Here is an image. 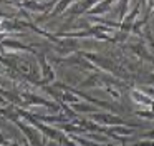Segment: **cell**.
I'll return each mask as SVG.
<instances>
[{
  "label": "cell",
  "instance_id": "cell-1",
  "mask_svg": "<svg viewBox=\"0 0 154 146\" xmlns=\"http://www.w3.org/2000/svg\"><path fill=\"white\" fill-rule=\"evenodd\" d=\"M78 53H80L85 60H88V62H90L98 71H106V73H109V75H116V76H121V78L126 76L124 71L121 70V66H118L113 60L106 58L104 55L93 53V52H78Z\"/></svg>",
  "mask_w": 154,
  "mask_h": 146
},
{
  "label": "cell",
  "instance_id": "cell-12",
  "mask_svg": "<svg viewBox=\"0 0 154 146\" xmlns=\"http://www.w3.org/2000/svg\"><path fill=\"white\" fill-rule=\"evenodd\" d=\"M71 110H73L75 113H88V115H93V113L100 111V110H98V106L90 105V103H86V101L75 103V105H71Z\"/></svg>",
  "mask_w": 154,
  "mask_h": 146
},
{
  "label": "cell",
  "instance_id": "cell-11",
  "mask_svg": "<svg viewBox=\"0 0 154 146\" xmlns=\"http://www.w3.org/2000/svg\"><path fill=\"white\" fill-rule=\"evenodd\" d=\"M93 5H94V2H75L73 5L70 7V8H71V18L80 17V15H86L88 10H90Z\"/></svg>",
  "mask_w": 154,
  "mask_h": 146
},
{
  "label": "cell",
  "instance_id": "cell-14",
  "mask_svg": "<svg viewBox=\"0 0 154 146\" xmlns=\"http://www.w3.org/2000/svg\"><path fill=\"white\" fill-rule=\"evenodd\" d=\"M136 113L137 116H139V118H144V119H154V113L151 111H146V110H137V111H134Z\"/></svg>",
  "mask_w": 154,
  "mask_h": 146
},
{
  "label": "cell",
  "instance_id": "cell-15",
  "mask_svg": "<svg viewBox=\"0 0 154 146\" xmlns=\"http://www.w3.org/2000/svg\"><path fill=\"white\" fill-rule=\"evenodd\" d=\"M131 146H154V139H143V141H137Z\"/></svg>",
  "mask_w": 154,
  "mask_h": 146
},
{
  "label": "cell",
  "instance_id": "cell-8",
  "mask_svg": "<svg viewBox=\"0 0 154 146\" xmlns=\"http://www.w3.org/2000/svg\"><path fill=\"white\" fill-rule=\"evenodd\" d=\"M141 7H143V5L137 2L136 5L131 8V12L126 13V17H124V18L119 22V32L126 33V35H129V33L133 32V27H134V23H136V18H137V15H139Z\"/></svg>",
  "mask_w": 154,
  "mask_h": 146
},
{
  "label": "cell",
  "instance_id": "cell-7",
  "mask_svg": "<svg viewBox=\"0 0 154 146\" xmlns=\"http://www.w3.org/2000/svg\"><path fill=\"white\" fill-rule=\"evenodd\" d=\"M0 50L2 52H23V53H33V55H37V52H35V48L32 45H27V43H22L18 42V40L15 38H10V36H7V38L4 40V42L0 43Z\"/></svg>",
  "mask_w": 154,
  "mask_h": 146
},
{
  "label": "cell",
  "instance_id": "cell-3",
  "mask_svg": "<svg viewBox=\"0 0 154 146\" xmlns=\"http://www.w3.org/2000/svg\"><path fill=\"white\" fill-rule=\"evenodd\" d=\"M91 121L98 123L100 126H104V128H111V126H131V128H136L139 126L137 123H128L124 121L121 116L114 115V113H106V111H98L93 113V115H88Z\"/></svg>",
  "mask_w": 154,
  "mask_h": 146
},
{
  "label": "cell",
  "instance_id": "cell-6",
  "mask_svg": "<svg viewBox=\"0 0 154 146\" xmlns=\"http://www.w3.org/2000/svg\"><path fill=\"white\" fill-rule=\"evenodd\" d=\"M55 3L57 2H30V0H27V2H14L12 5L18 7L20 10H30V12H35V13H50L51 8L55 7Z\"/></svg>",
  "mask_w": 154,
  "mask_h": 146
},
{
  "label": "cell",
  "instance_id": "cell-13",
  "mask_svg": "<svg viewBox=\"0 0 154 146\" xmlns=\"http://www.w3.org/2000/svg\"><path fill=\"white\" fill-rule=\"evenodd\" d=\"M71 5H73V2H68V0H66V2H57V3H55V7L51 8V12L48 13V15L42 17V18H38V20L42 22V20L48 18V17H57V15H60V13H63L65 10H68Z\"/></svg>",
  "mask_w": 154,
  "mask_h": 146
},
{
  "label": "cell",
  "instance_id": "cell-10",
  "mask_svg": "<svg viewBox=\"0 0 154 146\" xmlns=\"http://www.w3.org/2000/svg\"><path fill=\"white\" fill-rule=\"evenodd\" d=\"M111 7H113V2H109V0H106V2H94V5L88 10L86 17L90 18V17H96V15H104V13H108L111 10Z\"/></svg>",
  "mask_w": 154,
  "mask_h": 146
},
{
  "label": "cell",
  "instance_id": "cell-20",
  "mask_svg": "<svg viewBox=\"0 0 154 146\" xmlns=\"http://www.w3.org/2000/svg\"><path fill=\"white\" fill-rule=\"evenodd\" d=\"M0 75H4V70H2V66H0Z\"/></svg>",
  "mask_w": 154,
  "mask_h": 146
},
{
  "label": "cell",
  "instance_id": "cell-17",
  "mask_svg": "<svg viewBox=\"0 0 154 146\" xmlns=\"http://www.w3.org/2000/svg\"><path fill=\"white\" fill-rule=\"evenodd\" d=\"M143 138L144 139H154V129H149V131L143 133Z\"/></svg>",
  "mask_w": 154,
  "mask_h": 146
},
{
  "label": "cell",
  "instance_id": "cell-9",
  "mask_svg": "<svg viewBox=\"0 0 154 146\" xmlns=\"http://www.w3.org/2000/svg\"><path fill=\"white\" fill-rule=\"evenodd\" d=\"M129 96L136 105H141V108H144V106L151 108V105H152L151 95H146L141 88H129Z\"/></svg>",
  "mask_w": 154,
  "mask_h": 146
},
{
  "label": "cell",
  "instance_id": "cell-16",
  "mask_svg": "<svg viewBox=\"0 0 154 146\" xmlns=\"http://www.w3.org/2000/svg\"><path fill=\"white\" fill-rule=\"evenodd\" d=\"M8 144H10V141H8L7 136L4 135V131L0 129V146H8Z\"/></svg>",
  "mask_w": 154,
  "mask_h": 146
},
{
  "label": "cell",
  "instance_id": "cell-18",
  "mask_svg": "<svg viewBox=\"0 0 154 146\" xmlns=\"http://www.w3.org/2000/svg\"><path fill=\"white\" fill-rule=\"evenodd\" d=\"M5 38H7V35H4V33H0V43L4 42V40H5Z\"/></svg>",
  "mask_w": 154,
  "mask_h": 146
},
{
  "label": "cell",
  "instance_id": "cell-5",
  "mask_svg": "<svg viewBox=\"0 0 154 146\" xmlns=\"http://www.w3.org/2000/svg\"><path fill=\"white\" fill-rule=\"evenodd\" d=\"M37 60H38V66H40V73H42V86H47L50 85V83L55 81V70L51 68V65L48 63V58L45 56V53H37Z\"/></svg>",
  "mask_w": 154,
  "mask_h": 146
},
{
  "label": "cell",
  "instance_id": "cell-19",
  "mask_svg": "<svg viewBox=\"0 0 154 146\" xmlns=\"http://www.w3.org/2000/svg\"><path fill=\"white\" fill-rule=\"evenodd\" d=\"M8 146H20V144H18V143H15V141H14V143H10V144H8Z\"/></svg>",
  "mask_w": 154,
  "mask_h": 146
},
{
  "label": "cell",
  "instance_id": "cell-2",
  "mask_svg": "<svg viewBox=\"0 0 154 146\" xmlns=\"http://www.w3.org/2000/svg\"><path fill=\"white\" fill-rule=\"evenodd\" d=\"M22 98V106L23 108H30V106H45V108H50L53 111V115L61 113V105H58L57 101H50V100H45L43 96L35 95L30 91H22L20 93Z\"/></svg>",
  "mask_w": 154,
  "mask_h": 146
},
{
  "label": "cell",
  "instance_id": "cell-4",
  "mask_svg": "<svg viewBox=\"0 0 154 146\" xmlns=\"http://www.w3.org/2000/svg\"><path fill=\"white\" fill-rule=\"evenodd\" d=\"M15 125H17L18 129L25 135V141H27L30 146H45V141H43V138H42L43 135H42L35 126L25 123L23 119H18Z\"/></svg>",
  "mask_w": 154,
  "mask_h": 146
}]
</instances>
